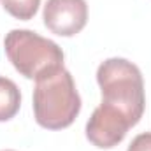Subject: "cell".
I'll return each instance as SVG.
<instances>
[{
	"label": "cell",
	"mask_w": 151,
	"mask_h": 151,
	"mask_svg": "<svg viewBox=\"0 0 151 151\" xmlns=\"http://www.w3.org/2000/svg\"><path fill=\"white\" fill-rule=\"evenodd\" d=\"M21 106V93L18 84L9 79L0 76V123L12 119Z\"/></svg>",
	"instance_id": "cell-6"
},
{
	"label": "cell",
	"mask_w": 151,
	"mask_h": 151,
	"mask_svg": "<svg viewBox=\"0 0 151 151\" xmlns=\"http://www.w3.org/2000/svg\"><path fill=\"white\" fill-rule=\"evenodd\" d=\"M5 151H11V150H5Z\"/></svg>",
	"instance_id": "cell-9"
},
{
	"label": "cell",
	"mask_w": 151,
	"mask_h": 151,
	"mask_svg": "<svg viewBox=\"0 0 151 151\" xmlns=\"http://www.w3.org/2000/svg\"><path fill=\"white\" fill-rule=\"evenodd\" d=\"M4 47L12 67L27 79L37 81L63 67L62 47L32 30H11L4 39Z\"/></svg>",
	"instance_id": "cell-3"
},
{
	"label": "cell",
	"mask_w": 151,
	"mask_h": 151,
	"mask_svg": "<svg viewBox=\"0 0 151 151\" xmlns=\"http://www.w3.org/2000/svg\"><path fill=\"white\" fill-rule=\"evenodd\" d=\"M130 128L132 123L119 109L100 102L86 123V139L100 150H111L125 139Z\"/></svg>",
	"instance_id": "cell-4"
},
{
	"label": "cell",
	"mask_w": 151,
	"mask_h": 151,
	"mask_svg": "<svg viewBox=\"0 0 151 151\" xmlns=\"http://www.w3.org/2000/svg\"><path fill=\"white\" fill-rule=\"evenodd\" d=\"M81 111V97L70 72L62 67L35 81L34 116L42 128L62 130L74 123Z\"/></svg>",
	"instance_id": "cell-2"
},
{
	"label": "cell",
	"mask_w": 151,
	"mask_h": 151,
	"mask_svg": "<svg viewBox=\"0 0 151 151\" xmlns=\"http://www.w3.org/2000/svg\"><path fill=\"white\" fill-rule=\"evenodd\" d=\"M97 83L102 102L119 109L135 127L146 107L144 81L139 67L125 58H107L97 69Z\"/></svg>",
	"instance_id": "cell-1"
},
{
	"label": "cell",
	"mask_w": 151,
	"mask_h": 151,
	"mask_svg": "<svg viewBox=\"0 0 151 151\" xmlns=\"http://www.w3.org/2000/svg\"><path fill=\"white\" fill-rule=\"evenodd\" d=\"M2 7L16 19L28 21L32 19L39 11L40 0H0Z\"/></svg>",
	"instance_id": "cell-7"
},
{
	"label": "cell",
	"mask_w": 151,
	"mask_h": 151,
	"mask_svg": "<svg viewBox=\"0 0 151 151\" xmlns=\"http://www.w3.org/2000/svg\"><path fill=\"white\" fill-rule=\"evenodd\" d=\"M44 25L60 37H74L88 21L86 0H47L42 11Z\"/></svg>",
	"instance_id": "cell-5"
},
{
	"label": "cell",
	"mask_w": 151,
	"mask_h": 151,
	"mask_svg": "<svg viewBox=\"0 0 151 151\" xmlns=\"http://www.w3.org/2000/svg\"><path fill=\"white\" fill-rule=\"evenodd\" d=\"M127 151H151V132H144L134 137Z\"/></svg>",
	"instance_id": "cell-8"
}]
</instances>
